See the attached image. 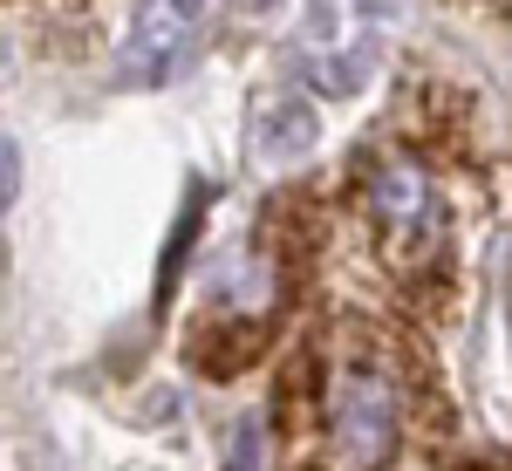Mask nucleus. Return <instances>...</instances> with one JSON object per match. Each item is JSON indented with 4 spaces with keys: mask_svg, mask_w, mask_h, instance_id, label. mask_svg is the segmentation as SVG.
Returning a JSON list of instances; mask_svg holds the SVG:
<instances>
[{
    "mask_svg": "<svg viewBox=\"0 0 512 471\" xmlns=\"http://www.w3.org/2000/svg\"><path fill=\"white\" fill-rule=\"evenodd\" d=\"M396 444H403V383L383 355V335L342 321L328 349V390H321V465L390 471Z\"/></svg>",
    "mask_w": 512,
    "mask_h": 471,
    "instance_id": "1",
    "label": "nucleus"
},
{
    "mask_svg": "<svg viewBox=\"0 0 512 471\" xmlns=\"http://www.w3.org/2000/svg\"><path fill=\"white\" fill-rule=\"evenodd\" d=\"M362 205H369V226L383 246V267L396 280H424L444 260V198L410 151L362 157Z\"/></svg>",
    "mask_w": 512,
    "mask_h": 471,
    "instance_id": "2",
    "label": "nucleus"
},
{
    "mask_svg": "<svg viewBox=\"0 0 512 471\" xmlns=\"http://www.w3.org/2000/svg\"><path fill=\"white\" fill-rule=\"evenodd\" d=\"M178 41H185V14L171 0H151L137 14V35L123 48V82H164L178 62Z\"/></svg>",
    "mask_w": 512,
    "mask_h": 471,
    "instance_id": "3",
    "label": "nucleus"
},
{
    "mask_svg": "<svg viewBox=\"0 0 512 471\" xmlns=\"http://www.w3.org/2000/svg\"><path fill=\"white\" fill-rule=\"evenodd\" d=\"M315 130H321V117L308 103H267V117H260V157L287 164V157H301L315 144Z\"/></svg>",
    "mask_w": 512,
    "mask_h": 471,
    "instance_id": "4",
    "label": "nucleus"
},
{
    "mask_svg": "<svg viewBox=\"0 0 512 471\" xmlns=\"http://www.w3.org/2000/svg\"><path fill=\"white\" fill-rule=\"evenodd\" d=\"M14 192H21V144L0 137V212L14 205Z\"/></svg>",
    "mask_w": 512,
    "mask_h": 471,
    "instance_id": "5",
    "label": "nucleus"
},
{
    "mask_svg": "<svg viewBox=\"0 0 512 471\" xmlns=\"http://www.w3.org/2000/svg\"><path fill=\"white\" fill-rule=\"evenodd\" d=\"M171 7H178V14H192V7H198V0H171Z\"/></svg>",
    "mask_w": 512,
    "mask_h": 471,
    "instance_id": "6",
    "label": "nucleus"
},
{
    "mask_svg": "<svg viewBox=\"0 0 512 471\" xmlns=\"http://www.w3.org/2000/svg\"><path fill=\"white\" fill-rule=\"evenodd\" d=\"M239 7H260V0H239Z\"/></svg>",
    "mask_w": 512,
    "mask_h": 471,
    "instance_id": "7",
    "label": "nucleus"
},
{
    "mask_svg": "<svg viewBox=\"0 0 512 471\" xmlns=\"http://www.w3.org/2000/svg\"><path fill=\"white\" fill-rule=\"evenodd\" d=\"M492 7H506V0H492Z\"/></svg>",
    "mask_w": 512,
    "mask_h": 471,
    "instance_id": "8",
    "label": "nucleus"
}]
</instances>
